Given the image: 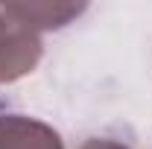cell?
<instances>
[{"label":"cell","instance_id":"obj_4","mask_svg":"<svg viewBox=\"0 0 152 149\" xmlns=\"http://www.w3.org/2000/svg\"><path fill=\"white\" fill-rule=\"evenodd\" d=\"M82 149H129V146H123L117 140H108V137H91V140H85Z\"/></svg>","mask_w":152,"mask_h":149},{"label":"cell","instance_id":"obj_1","mask_svg":"<svg viewBox=\"0 0 152 149\" xmlns=\"http://www.w3.org/2000/svg\"><path fill=\"white\" fill-rule=\"evenodd\" d=\"M41 38L6 12L0 3V85L32 73L41 61Z\"/></svg>","mask_w":152,"mask_h":149},{"label":"cell","instance_id":"obj_2","mask_svg":"<svg viewBox=\"0 0 152 149\" xmlns=\"http://www.w3.org/2000/svg\"><path fill=\"white\" fill-rule=\"evenodd\" d=\"M0 149H64L58 131L35 117L0 114Z\"/></svg>","mask_w":152,"mask_h":149},{"label":"cell","instance_id":"obj_3","mask_svg":"<svg viewBox=\"0 0 152 149\" xmlns=\"http://www.w3.org/2000/svg\"><path fill=\"white\" fill-rule=\"evenodd\" d=\"M6 12L12 18L29 26L32 32H44V29H58L67 20L85 12L82 3H3Z\"/></svg>","mask_w":152,"mask_h":149}]
</instances>
